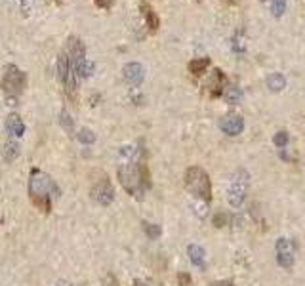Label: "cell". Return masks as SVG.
Here are the masks:
<instances>
[{"mask_svg": "<svg viewBox=\"0 0 305 286\" xmlns=\"http://www.w3.org/2000/svg\"><path fill=\"white\" fill-rule=\"evenodd\" d=\"M118 182L124 187L126 193L135 197V199H141L151 185L147 168H145V164H140V160L122 162L118 166Z\"/></svg>", "mask_w": 305, "mask_h": 286, "instance_id": "2", "label": "cell"}, {"mask_svg": "<svg viewBox=\"0 0 305 286\" xmlns=\"http://www.w3.org/2000/svg\"><path fill=\"white\" fill-rule=\"evenodd\" d=\"M124 79L128 84H132V86H140L141 82L145 80V69H143V65L140 63H128L124 65Z\"/></svg>", "mask_w": 305, "mask_h": 286, "instance_id": "9", "label": "cell"}, {"mask_svg": "<svg viewBox=\"0 0 305 286\" xmlns=\"http://www.w3.org/2000/svg\"><path fill=\"white\" fill-rule=\"evenodd\" d=\"M219 128L227 135H239L244 130V119L241 115H225L219 120Z\"/></svg>", "mask_w": 305, "mask_h": 286, "instance_id": "8", "label": "cell"}, {"mask_svg": "<svg viewBox=\"0 0 305 286\" xmlns=\"http://www.w3.org/2000/svg\"><path fill=\"white\" fill-rule=\"evenodd\" d=\"M231 48H233V52L236 54H244V50H246V44H244V39H243V32L239 31L233 37V42H231Z\"/></svg>", "mask_w": 305, "mask_h": 286, "instance_id": "20", "label": "cell"}, {"mask_svg": "<svg viewBox=\"0 0 305 286\" xmlns=\"http://www.w3.org/2000/svg\"><path fill=\"white\" fill-rule=\"evenodd\" d=\"M288 141H290V135H288V132H284V130L277 132L275 137H273V143L279 147V149H284V147L288 145Z\"/></svg>", "mask_w": 305, "mask_h": 286, "instance_id": "21", "label": "cell"}, {"mask_svg": "<svg viewBox=\"0 0 305 286\" xmlns=\"http://www.w3.org/2000/svg\"><path fill=\"white\" fill-rule=\"evenodd\" d=\"M178 282H180V286H193V280H191L189 273H180L178 275Z\"/></svg>", "mask_w": 305, "mask_h": 286, "instance_id": "25", "label": "cell"}, {"mask_svg": "<svg viewBox=\"0 0 305 286\" xmlns=\"http://www.w3.org/2000/svg\"><path fill=\"white\" fill-rule=\"evenodd\" d=\"M59 124H61L63 128H65V130H67V132H73V119H71V115L69 113H65L63 111L61 115H59Z\"/></svg>", "mask_w": 305, "mask_h": 286, "instance_id": "23", "label": "cell"}, {"mask_svg": "<svg viewBox=\"0 0 305 286\" xmlns=\"http://www.w3.org/2000/svg\"><path fill=\"white\" fill-rule=\"evenodd\" d=\"M19 155V145L16 141H8L6 143V149H4V157L6 160H14Z\"/></svg>", "mask_w": 305, "mask_h": 286, "instance_id": "22", "label": "cell"}, {"mask_svg": "<svg viewBox=\"0 0 305 286\" xmlns=\"http://www.w3.org/2000/svg\"><path fill=\"white\" fill-rule=\"evenodd\" d=\"M132 286H149V284H147V282H143V280H135Z\"/></svg>", "mask_w": 305, "mask_h": 286, "instance_id": "30", "label": "cell"}, {"mask_svg": "<svg viewBox=\"0 0 305 286\" xmlns=\"http://www.w3.org/2000/svg\"><path fill=\"white\" fill-rule=\"evenodd\" d=\"M187 254H189L191 263H193L195 267H198V269H206V256H204L202 246H198V244H189Z\"/></svg>", "mask_w": 305, "mask_h": 286, "instance_id": "11", "label": "cell"}, {"mask_svg": "<svg viewBox=\"0 0 305 286\" xmlns=\"http://www.w3.org/2000/svg\"><path fill=\"white\" fill-rule=\"evenodd\" d=\"M90 195H92V199L95 202H99L101 206H109L113 199H115V189H113V185L107 177H101L99 182L95 183L92 191H90Z\"/></svg>", "mask_w": 305, "mask_h": 286, "instance_id": "6", "label": "cell"}, {"mask_svg": "<svg viewBox=\"0 0 305 286\" xmlns=\"http://www.w3.org/2000/svg\"><path fill=\"white\" fill-rule=\"evenodd\" d=\"M6 130H8L10 135H16L17 137V135L23 134L25 126H23V122H21V119H19L17 115H10L8 120H6Z\"/></svg>", "mask_w": 305, "mask_h": 286, "instance_id": "14", "label": "cell"}, {"mask_svg": "<svg viewBox=\"0 0 305 286\" xmlns=\"http://www.w3.org/2000/svg\"><path fill=\"white\" fill-rule=\"evenodd\" d=\"M101 286H118V280L115 275H107V277L103 278V282Z\"/></svg>", "mask_w": 305, "mask_h": 286, "instance_id": "26", "label": "cell"}, {"mask_svg": "<svg viewBox=\"0 0 305 286\" xmlns=\"http://www.w3.org/2000/svg\"><path fill=\"white\" fill-rule=\"evenodd\" d=\"M227 222H229V216L225 212H219V214L214 216V225L216 227H223V225H227Z\"/></svg>", "mask_w": 305, "mask_h": 286, "instance_id": "24", "label": "cell"}, {"mask_svg": "<svg viewBox=\"0 0 305 286\" xmlns=\"http://www.w3.org/2000/svg\"><path fill=\"white\" fill-rule=\"evenodd\" d=\"M55 286H73V284L67 282V280H59V282H55Z\"/></svg>", "mask_w": 305, "mask_h": 286, "instance_id": "29", "label": "cell"}, {"mask_svg": "<svg viewBox=\"0 0 305 286\" xmlns=\"http://www.w3.org/2000/svg\"><path fill=\"white\" fill-rule=\"evenodd\" d=\"M141 14H143V17H145V23H147V27H149V31L151 32H155L158 29V16L153 12V8L149 6V2H141Z\"/></svg>", "mask_w": 305, "mask_h": 286, "instance_id": "12", "label": "cell"}, {"mask_svg": "<svg viewBox=\"0 0 305 286\" xmlns=\"http://www.w3.org/2000/svg\"><path fill=\"white\" fill-rule=\"evenodd\" d=\"M223 84H225V75L219 71V69L212 71V77H210V80H208V84H206V88L210 90L212 97H218V95L221 94Z\"/></svg>", "mask_w": 305, "mask_h": 286, "instance_id": "10", "label": "cell"}, {"mask_svg": "<svg viewBox=\"0 0 305 286\" xmlns=\"http://www.w3.org/2000/svg\"><path fill=\"white\" fill-rule=\"evenodd\" d=\"M141 227H143V231H145V235H147V238H151V240H155V238H158V237H160V233H162V229H160V225H157V223L141 222Z\"/></svg>", "mask_w": 305, "mask_h": 286, "instance_id": "17", "label": "cell"}, {"mask_svg": "<svg viewBox=\"0 0 305 286\" xmlns=\"http://www.w3.org/2000/svg\"><path fill=\"white\" fill-rule=\"evenodd\" d=\"M286 12V0H271V14L273 17H282Z\"/></svg>", "mask_w": 305, "mask_h": 286, "instance_id": "19", "label": "cell"}, {"mask_svg": "<svg viewBox=\"0 0 305 286\" xmlns=\"http://www.w3.org/2000/svg\"><path fill=\"white\" fill-rule=\"evenodd\" d=\"M94 2L97 4V6H99V8L109 10L111 6H113V2H115V0H94Z\"/></svg>", "mask_w": 305, "mask_h": 286, "instance_id": "27", "label": "cell"}, {"mask_svg": "<svg viewBox=\"0 0 305 286\" xmlns=\"http://www.w3.org/2000/svg\"><path fill=\"white\" fill-rule=\"evenodd\" d=\"M80 143H84V145H92L95 141V134L90 130V128H80V132L77 134Z\"/></svg>", "mask_w": 305, "mask_h": 286, "instance_id": "18", "label": "cell"}, {"mask_svg": "<svg viewBox=\"0 0 305 286\" xmlns=\"http://www.w3.org/2000/svg\"><path fill=\"white\" fill-rule=\"evenodd\" d=\"M267 88H269L271 92H282V90L286 88L284 75H281V73H271V75L267 77Z\"/></svg>", "mask_w": 305, "mask_h": 286, "instance_id": "13", "label": "cell"}, {"mask_svg": "<svg viewBox=\"0 0 305 286\" xmlns=\"http://www.w3.org/2000/svg\"><path fill=\"white\" fill-rule=\"evenodd\" d=\"M212 286H235L231 280H219V282H214Z\"/></svg>", "mask_w": 305, "mask_h": 286, "instance_id": "28", "label": "cell"}, {"mask_svg": "<svg viewBox=\"0 0 305 286\" xmlns=\"http://www.w3.org/2000/svg\"><path fill=\"white\" fill-rule=\"evenodd\" d=\"M25 86V75L17 67L10 65L6 73H4V79H2V90L4 94L8 95H17Z\"/></svg>", "mask_w": 305, "mask_h": 286, "instance_id": "5", "label": "cell"}, {"mask_svg": "<svg viewBox=\"0 0 305 286\" xmlns=\"http://www.w3.org/2000/svg\"><path fill=\"white\" fill-rule=\"evenodd\" d=\"M59 195H61V191L50 175L40 170H32L31 177H29V197H31L32 204L39 208L42 214H48L52 208L50 197H59Z\"/></svg>", "mask_w": 305, "mask_h": 286, "instance_id": "1", "label": "cell"}, {"mask_svg": "<svg viewBox=\"0 0 305 286\" xmlns=\"http://www.w3.org/2000/svg\"><path fill=\"white\" fill-rule=\"evenodd\" d=\"M275 252H277V263L284 267V269H292L294 267V248L286 237H281L275 244Z\"/></svg>", "mask_w": 305, "mask_h": 286, "instance_id": "7", "label": "cell"}, {"mask_svg": "<svg viewBox=\"0 0 305 286\" xmlns=\"http://www.w3.org/2000/svg\"><path fill=\"white\" fill-rule=\"evenodd\" d=\"M185 189L195 195L196 199L204 200V202H210L212 199V182L206 170H202L200 166H191L185 172Z\"/></svg>", "mask_w": 305, "mask_h": 286, "instance_id": "3", "label": "cell"}, {"mask_svg": "<svg viewBox=\"0 0 305 286\" xmlns=\"http://www.w3.org/2000/svg\"><path fill=\"white\" fill-rule=\"evenodd\" d=\"M223 97H225V101L229 105H239L241 101H243L244 94L239 86H229L225 92H223Z\"/></svg>", "mask_w": 305, "mask_h": 286, "instance_id": "15", "label": "cell"}, {"mask_svg": "<svg viewBox=\"0 0 305 286\" xmlns=\"http://www.w3.org/2000/svg\"><path fill=\"white\" fill-rule=\"evenodd\" d=\"M208 65H210V59H208V57H196V59H193V61L189 63V71L193 73L195 77H200V75L206 71Z\"/></svg>", "mask_w": 305, "mask_h": 286, "instance_id": "16", "label": "cell"}, {"mask_svg": "<svg viewBox=\"0 0 305 286\" xmlns=\"http://www.w3.org/2000/svg\"><path fill=\"white\" fill-rule=\"evenodd\" d=\"M248 180H250V175L244 170H236L235 174L231 175L229 189H227V200H229V204L233 208L243 206L246 193H248Z\"/></svg>", "mask_w": 305, "mask_h": 286, "instance_id": "4", "label": "cell"}]
</instances>
